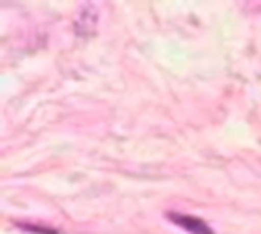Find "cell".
<instances>
[{
  "mask_svg": "<svg viewBox=\"0 0 261 234\" xmlns=\"http://www.w3.org/2000/svg\"><path fill=\"white\" fill-rule=\"evenodd\" d=\"M171 220H175L177 224H181V226H188V230L190 232H198V234H210L208 230H206V226L202 224V222H194V218H188V216H171Z\"/></svg>",
  "mask_w": 261,
  "mask_h": 234,
  "instance_id": "6da1fadb",
  "label": "cell"
}]
</instances>
